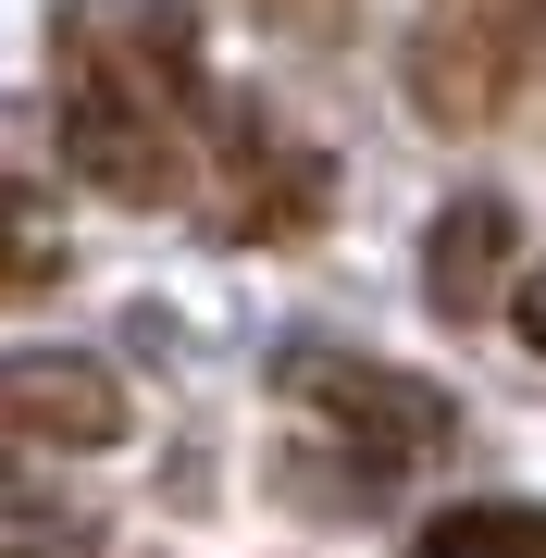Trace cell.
<instances>
[{
    "instance_id": "cell-1",
    "label": "cell",
    "mask_w": 546,
    "mask_h": 558,
    "mask_svg": "<svg viewBox=\"0 0 546 558\" xmlns=\"http://www.w3.org/2000/svg\"><path fill=\"white\" fill-rule=\"evenodd\" d=\"M50 75H62V161L100 199L162 211L186 186V100H199L186 0H75Z\"/></svg>"
},
{
    "instance_id": "cell-2",
    "label": "cell",
    "mask_w": 546,
    "mask_h": 558,
    "mask_svg": "<svg viewBox=\"0 0 546 558\" xmlns=\"http://www.w3.org/2000/svg\"><path fill=\"white\" fill-rule=\"evenodd\" d=\"M534 87V0H423L410 25V112L435 137H485Z\"/></svg>"
},
{
    "instance_id": "cell-3",
    "label": "cell",
    "mask_w": 546,
    "mask_h": 558,
    "mask_svg": "<svg viewBox=\"0 0 546 558\" xmlns=\"http://www.w3.org/2000/svg\"><path fill=\"white\" fill-rule=\"evenodd\" d=\"M274 398L324 410L348 447L373 459V472H398V459H435L460 435V398L423 373H398V360H361V348H274Z\"/></svg>"
},
{
    "instance_id": "cell-4",
    "label": "cell",
    "mask_w": 546,
    "mask_h": 558,
    "mask_svg": "<svg viewBox=\"0 0 546 558\" xmlns=\"http://www.w3.org/2000/svg\"><path fill=\"white\" fill-rule=\"evenodd\" d=\"M0 435L100 459V447H124V373L75 360V348H0Z\"/></svg>"
},
{
    "instance_id": "cell-5",
    "label": "cell",
    "mask_w": 546,
    "mask_h": 558,
    "mask_svg": "<svg viewBox=\"0 0 546 558\" xmlns=\"http://www.w3.org/2000/svg\"><path fill=\"white\" fill-rule=\"evenodd\" d=\"M509 260H522V211H509V199H447L435 236H423V299H435V323H485V299L509 286Z\"/></svg>"
},
{
    "instance_id": "cell-6",
    "label": "cell",
    "mask_w": 546,
    "mask_h": 558,
    "mask_svg": "<svg viewBox=\"0 0 546 558\" xmlns=\"http://www.w3.org/2000/svg\"><path fill=\"white\" fill-rule=\"evenodd\" d=\"M236 211H223V236L236 248H286V236H311V223H324V199H336V174L311 149H274L262 161V137H236Z\"/></svg>"
},
{
    "instance_id": "cell-7",
    "label": "cell",
    "mask_w": 546,
    "mask_h": 558,
    "mask_svg": "<svg viewBox=\"0 0 546 558\" xmlns=\"http://www.w3.org/2000/svg\"><path fill=\"white\" fill-rule=\"evenodd\" d=\"M410 558H546V521L534 497H472V509H435Z\"/></svg>"
},
{
    "instance_id": "cell-8",
    "label": "cell",
    "mask_w": 546,
    "mask_h": 558,
    "mask_svg": "<svg viewBox=\"0 0 546 558\" xmlns=\"http://www.w3.org/2000/svg\"><path fill=\"white\" fill-rule=\"evenodd\" d=\"M50 274H62V248L38 236V211H25V199H0V299H38Z\"/></svg>"
}]
</instances>
